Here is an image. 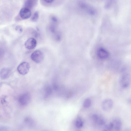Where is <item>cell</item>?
<instances>
[{
  "label": "cell",
  "instance_id": "cell-1",
  "mask_svg": "<svg viewBox=\"0 0 131 131\" xmlns=\"http://www.w3.org/2000/svg\"><path fill=\"white\" fill-rule=\"evenodd\" d=\"M119 84L120 87L123 89L128 88L131 84V75L128 73H123L119 79Z\"/></svg>",
  "mask_w": 131,
  "mask_h": 131
},
{
  "label": "cell",
  "instance_id": "cell-2",
  "mask_svg": "<svg viewBox=\"0 0 131 131\" xmlns=\"http://www.w3.org/2000/svg\"><path fill=\"white\" fill-rule=\"evenodd\" d=\"M31 99L30 95L28 93H24L19 97L18 101L22 106H25L29 104Z\"/></svg>",
  "mask_w": 131,
  "mask_h": 131
},
{
  "label": "cell",
  "instance_id": "cell-3",
  "mask_svg": "<svg viewBox=\"0 0 131 131\" xmlns=\"http://www.w3.org/2000/svg\"><path fill=\"white\" fill-rule=\"evenodd\" d=\"M30 57L31 59L34 62L37 63H39L42 61L44 56L41 51L36 50L32 53Z\"/></svg>",
  "mask_w": 131,
  "mask_h": 131
},
{
  "label": "cell",
  "instance_id": "cell-4",
  "mask_svg": "<svg viewBox=\"0 0 131 131\" xmlns=\"http://www.w3.org/2000/svg\"><path fill=\"white\" fill-rule=\"evenodd\" d=\"M30 68L29 64L27 62H23L18 66L17 67V70L20 74L24 75L28 73Z\"/></svg>",
  "mask_w": 131,
  "mask_h": 131
},
{
  "label": "cell",
  "instance_id": "cell-5",
  "mask_svg": "<svg viewBox=\"0 0 131 131\" xmlns=\"http://www.w3.org/2000/svg\"><path fill=\"white\" fill-rule=\"evenodd\" d=\"M113 104V101L111 99L108 98L105 99L102 103V109L105 112H109L112 109Z\"/></svg>",
  "mask_w": 131,
  "mask_h": 131
},
{
  "label": "cell",
  "instance_id": "cell-6",
  "mask_svg": "<svg viewBox=\"0 0 131 131\" xmlns=\"http://www.w3.org/2000/svg\"><path fill=\"white\" fill-rule=\"evenodd\" d=\"M80 8L85 10L89 14L94 15L95 14V10L92 7L84 2H81L79 4Z\"/></svg>",
  "mask_w": 131,
  "mask_h": 131
},
{
  "label": "cell",
  "instance_id": "cell-7",
  "mask_svg": "<svg viewBox=\"0 0 131 131\" xmlns=\"http://www.w3.org/2000/svg\"><path fill=\"white\" fill-rule=\"evenodd\" d=\"M31 14L30 9L25 7L21 8L19 12L20 16L23 19H26L30 17Z\"/></svg>",
  "mask_w": 131,
  "mask_h": 131
},
{
  "label": "cell",
  "instance_id": "cell-8",
  "mask_svg": "<svg viewBox=\"0 0 131 131\" xmlns=\"http://www.w3.org/2000/svg\"><path fill=\"white\" fill-rule=\"evenodd\" d=\"M37 44L36 40L33 38H30L28 39L24 43L25 48L29 50L34 49L36 47Z\"/></svg>",
  "mask_w": 131,
  "mask_h": 131
},
{
  "label": "cell",
  "instance_id": "cell-9",
  "mask_svg": "<svg viewBox=\"0 0 131 131\" xmlns=\"http://www.w3.org/2000/svg\"><path fill=\"white\" fill-rule=\"evenodd\" d=\"M111 122L113 125V130L118 131L121 130L122 126V122L120 118H115Z\"/></svg>",
  "mask_w": 131,
  "mask_h": 131
},
{
  "label": "cell",
  "instance_id": "cell-10",
  "mask_svg": "<svg viewBox=\"0 0 131 131\" xmlns=\"http://www.w3.org/2000/svg\"><path fill=\"white\" fill-rule=\"evenodd\" d=\"M97 54L98 57L102 60L107 59L109 55L108 52L106 49L101 47L99 48L97 50Z\"/></svg>",
  "mask_w": 131,
  "mask_h": 131
},
{
  "label": "cell",
  "instance_id": "cell-11",
  "mask_svg": "<svg viewBox=\"0 0 131 131\" xmlns=\"http://www.w3.org/2000/svg\"><path fill=\"white\" fill-rule=\"evenodd\" d=\"M11 72V70L9 68H3L0 71L1 78L3 80L8 78L10 76Z\"/></svg>",
  "mask_w": 131,
  "mask_h": 131
},
{
  "label": "cell",
  "instance_id": "cell-12",
  "mask_svg": "<svg viewBox=\"0 0 131 131\" xmlns=\"http://www.w3.org/2000/svg\"><path fill=\"white\" fill-rule=\"evenodd\" d=\"M92 119L93 122L100 126L105 125V122L102 117L96 114L93 115L92 116Z\"/></svg>",
  "mask_w": 131,
  "mask_h": 131
},
{
  "label": "cell",
  "instance_id": "cell-13",
  "mask_svg": "<svg viewBox=\"0 0 131 131\" xmlns=\"http://www.w3.org/2000/svg\"><path fill=\"white\" fill-rule=\"evenodd\" d=\"M38 0H26L25 3V7L30 9L32 8L37 4Z\"/></svg>",
  "mask_w": 131,
  "mask_h": 131
},
{
  "label": "cell",
  "instance_id": "cell-14",
  "mask_svg": "<svg viewBox=\"0 0 131 131\" xmlns=\"http://www.w3.org/2000/svg\"><path fill=\"white\" fill-rule=\"evenodd\" d=\"M116 1V0H107L105 5V8L106 9L110 8Z\"/></svg>",
  "mask_w": 131,
  "mask_h": 131
},
{
  "label": "cell",
  "instance_id": "cell-15",
  "mask_svg": "<svg viewBox=\"0 0 131 131\" xmlns=\"http://www.w3.org/2000/svg\"><path fill=\"white\" fill-rule=\"evenodd\" d=\"M83 123L82 119L80 118H77L76 120L75 125L76 127L78 128H81L83 126Z\"/></svg>",
  "mask_w": 131,
  "mask_h": 131
},
{
  "label": "cell",
  "instance_id": "cell-16",
  "mask_svg": "<svg viewBox=\"0 0 131 131\" xmlns=\"http://www.w3.org/2000/svg\"><path fill=\"white\" fill-rule=\"evenodd\" d=\"M113 125L112 122L108 124L105 125L104 127V130L106 131L113 130Z\"/></svg>",
  "mask_w": 131,
  "mask_h": 131
},
{
  "label": "cell",
  "instance_id": "cell-17",
  "mask_svg": "<svg viewBox=\"0 0 131 131\" xmlns=\"http://www.w3.org/2000/svg\"><path fill=\"white\" fill-rule=\"evenodd\" d=\"M91 100L88 98L85 99L83 103V106L85 108L89 107L91 105Z\"/></svg>",
  "mask_w": 131,
  "mask_h": 131
},
{
  "label": "cell",
  "instance_id": "cell-18",
  "mask_svg": "<svg viewBox=\"0 0 131 131\" xmlns=\"http://www.w3.org/2000/svg\"><path fill=\"white\" fill-rule=\"evenodd\" d=\"M39 15L38 12L36 11L34 13L33 15L31 18V21L34 22H36L38 20L39 18Z\"/></svg>",
  "mask_w": 131,
  "mask_h": 131
},
{
  "label": "cell",
  "instance_id": "cell-19",
  "mask_svg": "<svg viewBox=\"0 0 131 131\" xmlns=\"http://www.w3.org/2000/svg\"><path fill=\"white\" fill-rule=\"evenodd\" d=\"M46 95L47 96L49 95L52 92V90L51 88L49 87H47L46 88Z\"/></svg>",
  "mask_w": 131,
  "mask_h": 131
},
{
  "label": "cell",
  "instance_id": "cell-20",
  "mask_svg": "<svg viewBox=\"0 0 131 131\" xmlns=\"http://www.w3.org/2000/svg\"><path fill=\"white\" fill-rule=\"evenodd\" d=\"M15 29L16 31L20 33H21L23 31V29L19 25L17 26L16 27Z\"/></svg>",
  "mask_w": 131,
  "mask_h": 131
},
{
  "label": "cell",
  "instance_id": "cell-21",
  "mask_svg": "<svg viewBox=\"0 0 131 131\" xmlns=\"http://www.w3.org/2000/svg\"><path fill=\"white\" fill-rule=\"evenodd\" d=\"M51 19L52 22L57 23L58 20L57 18L54 16H51Z\"/></svg>",
  "mask_w": 131,
  "mask_h": 131
},
{
  "label": "cell",
  "instance_id": "cell-22",
  "mask_svg": "<svg viewBox=\"0 0 131 131\" xmlns=\"http://www.w3.org/2000/svg\"><path fill=\"white\" fill-rule=\"evenodd\" d=\"M44 1L48 3H52V2L54 0H44Z\"/></svg>",
  "mask_w": 131,
  "mask_h": 131
},
{
  "label": "cell",
  "instance_id": "cell-23",
  "mask_svg": "<svg viewBox=\"0 0 131 131\" xmlns=\"http://www.w3.org/2000/svg\"><path fill=\"white\" fill-rule=\"evenodd\" d=\"M127 102L131 104V98H129L128 99Z\"/></svg>",
  "mask_w": 131,
  "mask_h": 131
}]
</instances>
